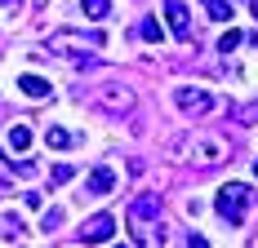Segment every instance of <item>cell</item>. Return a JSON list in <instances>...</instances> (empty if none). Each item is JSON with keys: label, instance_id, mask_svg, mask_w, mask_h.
Returning a JSON list of instances; mask_svg holds the SVG:
<instances>
[{"label": "cell", "instance_id": "15", "mask_svg": "<svg viewBox=\"0 0 258 248\" xmlns=\"http://www.w3.org/2000/svg\"><path fill=\"white\" fill-rule=\"evenodd\" d=\"M240 40H245V36H240V31H232V27H227V36H223V40H218V53H232L236 45H240Z\"/></svg>", "mask_w": 258, "mask_h": 248}, {"label": "cell", "instance_id": "20", "mask_svg": "<svg viewBox=\"0 0 258 248\" xmlns=\"http://www.w3.org/2000/svg\"><path fill=\"white\" fill-rule=\"evenodd\" d=\"M254 18H258V0H254Z\"/></svg>", "mask_w": 258, "mask_h": 248}, {"label": "cell", "instance_id": "11", "mask_svg": "<svg viewBox=\"0 0 258 248\" xmlns=\"http://www.w3.org/2000/svg\"><path fill=\"white\" fill-rule=\"evenodd\" d=\"M201 9H205L214 23H227L232 18V0H201Z\"/></svg>", "mask_w": 258, "mask_h": 248}, {"label": "cell", "instance_id": "8", "mask_svg": "<svg viewBox=\"0 0 258 248\" xmlns=\"http://www.w3.org/2000/svg\"><path fill=\"white\" fill-rule=\"evenodd\" d=\"M129 213H134V222H152L156 213H160V195H138Z\"/></svg>", "mask_w": 258, "mask_h": 248}, {"label": "cell", "instance_id": "21", "mask_svg": "<svg viewBox=\"0 0 258 248\" xmlns=\"http://www.w3.org/2000/svg\"><path fill=\"white\" fill-rule=\"evenodd\" d=\"M254 177H258V160H254Z\"/></svg>", "mask_w": 258, "mask_h": 248}, {"label": "cell", "instance_id": "3", "mask_svg": "<svg viewBox=\"0 0 258 248\" xmlns=\"http://www.w3.org/2000/svg\"><path fill=\"white\" fill-rule=\"evenodd\" d=\"M174 106H178L182 115H209L214 98H209L205 89H174Z\"/></svg>", "mask_w": 258, "mask_h": 248}, {"label": "cell", "instance_id": "7", "mask_svg": "<svg viewBox=\"0 0 258 248\" xmlns=\"http://www.w3.org/2000/svg\"><path fill=\"white\" fill-rule=\"evenodd\" d=\"M98 106L111 111V115H125L129 106H134V93H129V89H103V93H98Z\"/></svg>", "mask_w": 258, "mask_h": 248}, {"label": "cell", "instance_id": "2", "mask_svg": "<svg viewBox=\"0 0 258 248\" xmlns=\"http://www.w3.org/2000/svg\"><path fill=\"white\" fill-rule=\"evenodd\" d=\"M98 49L103 45V31H58L49 36V53H62V49Z\"/></svg>", "mask_w": 258, "mask_h": 248}, {"label": "cell", "instance_id": "18", "mask_svg": "<svg viewBox=\"0 0 258 248\" xmlns=\"http://www.w3.org/2000/svg\"><path fill=\"white\" fill-rule=\"evenodd\" d=\"M14 173H18V177H31V173H36V164H31V160H18V164H14Z\"/></svg>", "mask_w": 258, "mask_h": 248}, {"label": "cell", "instance_id": "16", "mask_svg": "<svg viewBox=\"0 0 258 248\" xmlns=\"http://www.w3.org/2000/svg\"><path fill=\"white\" fill-rule=\"evenodd\" d=\"M72 177H76V169H72V164H53L49 182H53V186H58V182H72Z\"/></svg>", "mask_w": 258, "mask_h": 248}, {"label": "cell", "instance_id": "17", "mask_svg": "<svg viewBox=\"0 0 258 248\" xmlns=\"http://www.w3.org/2000/svg\"><path fill=\"white\" fill-rule=\"evenodd\" d=\"M53 226H62V208H45V217H40V230H53Z\"/></svg>", "mask_w": 258, "mask_h": 248}, {"label": "cell", "instance_id": "13", "mask_svg": "<svg viewBox=\"0 0 258 248\" xmlns=\"http://www.w3.org/2000/svg\"><path fill=\"white\" fill-rule=\"evenodd\" d=\"M9 147H14V151L31 147V129H27V124H14V129H9Z\"/></svg>", "mask_w": 258, "mask_h": 248}, {"label": "cell", "instance_id": "10", "mask_svg": "<svg viewBox=\"0 0 258 248\" xmlns=\"http://www.w3.org/2000/svg\"><path fill=\"white\" fill-rule=\"evenodd\" d=\"M18 89H23L27 98H49V80H40V75H18Z\"/></svg>", "mask_w": 258, "mask_h": 248}, {"label": "cell", "instance_id": "14", "mask_svg": "<svg viewBox=\"0 0 258 248\" xmlns=\"http://www.w3.org/2000/svg\"><path fill=\"white\" fill-rule=\"evenodd\" d=\"M80 9H85V18H107L111 14V0H85Z\"/></svg>", "mask_w": 258, "mask_h": 248}, {"label": "cell", "instance_id": "1", "mask_svg": "<svg viewBox=\"0 0 258 248\" xmlns=\"http://www.w3.org/2000/svg\"><path fill=\"white\" fill-rule=\"evenodd\" d=\"M254 191L245 186V182H227L223 191H218V199H214V208H218V217L223 222H232V226H240L245 222V213H249V204H254Z\"/></svg>", "mask_w": 258, "mask_h": 248}, {"label": "cell", "instance_id": "9", "mask_svg": "<svg viewBox=\"0 0 258 248\" xmlns=\"http://www.w3.org/2000/svg\"><path fill=\"white\" fill-rule=\"evenodd\" d=\"M72 142H76V133H72V129H62V124H49V129H45V147H53V151H67Z\"/></svg>", "mask_w": 258, "mask_h": 248}, {"label": "cell", "instance_id": "6", "mask_svg": "<svg viewBox=\"0 0 258 248\" xmlns=\"http://www.w3.org/2000/svg\"><path fill=\"white\" fill-rule=\"evenodd\" d=\"M111 186H116V173H111V169H107V164H98V169H89V177H85V195H107V191H111Z\"/></svg>", "mask_w": 258, "mask_h": 248}, {"label": "cell", "instance_id": "5", "mask_svg": "<svg viewBox=\"0 0 258 248\" xmlns=\"http://www.w3.org/2000/svg\"><path fill=\"white\" fill-rule=\"evenodd\" d=\"M165 18H169V31L178 36L182 45H191V18H187V5L182 0H165Z\"/></svg>", "mask_w": 258, "mask_h": 248}, {"label": "cell", "instance_id": "19", "mask_svg": "<svg viewBox=\"0 0 258 248\" xmlns=\"http://www.w3.org/2000/svg\"><path fill=\"white\" fill-rule=\"evenodd\" d=\"M9 173H14V164H9V160H5V155H0V186H5V182H9Z\"/></svg>", "mask_w": 258, "mask_h": 248}, {"label": "cell", "instance_id": "4", "mask_svg": "<svg viewBox=\"0 0 258 248\" xmlns=\"http://www.w3.org/2000/svg\"><path fill=\"white\" fill-rule=\"evenodd\" d=\"M111 235H116V217L111 213H98V217H89L80 226V244H107Z\"/></svg>", "mask_w": 258, "mask_h": 248}, {"label": "cell", "instance_id": "12", "mask_svg": "<svg viewBox=\"0 0 258 248\" xmlns=\"http://www.w3.org/2000/svg\"><path fill=\"white\" fill-rule=\"evenodd\" d=\"M138 36H143L147 45H160V40H165V27L156 23V18H143V23H138Z\"/></svg>", "mask_w": 258, "mask_h": 248}]
</instances>
